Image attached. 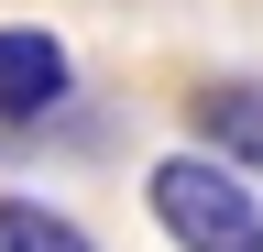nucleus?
Instances as JSON below:
<instances>
[{
    "mask_svg": "<svg viewBox=\"0 0 263 252\" xmlns=\"http://www.w3.org/2000/svg\"><path fill=\"white\" fill-rule=\"evenodd\" d=\"M143 208L176 252H263V176L219 165L209 143L186 153H154L143 165Z\"/></svg>",
    "mask_w": 263,
    "mask_h": 252,
    "instance_id": "nucleus-1",
    "label": "nucleus"
},
{
    "mask_svg": "<svg viewBox=\"0 0 263 252\" xmlns=\"http://www.w3.org/2000/svg\"><path fill=\"white\" fill-rule=\"evenodd\" d=\"M66 99H77L66 33H44V22H0V132H44Z\"/></svg>",
    "mask_w": 263,
    "mask_h": 252,
    "instance_id": "nucleus-2",
    "label": "nucleus"
},
{
    "mask_svg": "<svg viewBox=\"0 0 263 252\" xmlns=\"http://www.w3.org/2000/svg\"><path fill=\"white\" fill-rule=\"evenodd\" d=\"M186 143H209L219 165L263 176V77H197L186 88Z\"/></svg>",
    "mask_w": 263,
    "mask_h": 252,
    "instance_id": "nucleus-3",
    "label": "nucleus"
},
{
    "mask_svg": "<svg viewBox=\"0 0 263 252\" xmlns=\"http://www.w3.org/2000/svg\"><path fill=\"white\" fill-rule=\"evenodd\" d=\"M0 252H99V241H88V219H77V208L0 186Z\"/></svg>",
    "mask_w": 263,
    "mask_h": 252,
    "instance_id": "nucleus-4",
    "label": "nucleus"
}]
</instances>
